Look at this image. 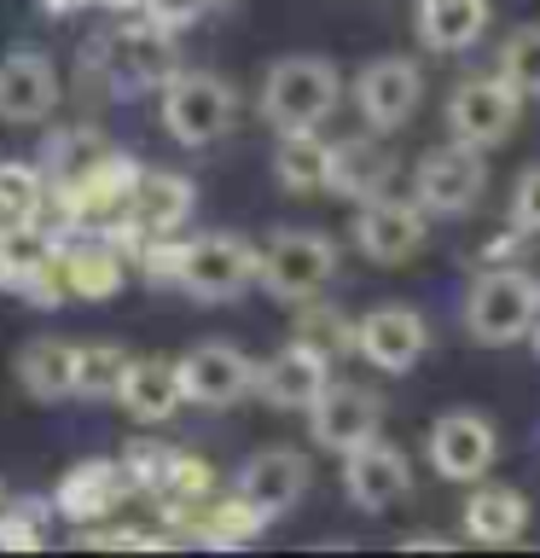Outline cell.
<instances>
[{
  "mask_svg": "<svg viewBox=\"0 0 540 558\" xmlns=\"http://www.w3.org/2000/svg\"><path fill=\"white\" fill-rule=\"evenodd\" d=\"M116 401L122 413L139 418V425H163L186 408V390H181V366L163 361V355H139L122 366V384H116Z\"/></svg>",
  "mask_w": 540,
  "mask_h": 558,
  "instance_id": "obj_22",
  "label": "cell"
},
{
  "mask_svg": "<svg viewBox=\"0 0 540 558\" xmlns=\"http://www.w3.org/2000/svg\"><path fill=\"white\" fill-rule=\"evenodd\" d=\"M407 488H413L407 453H401L395 442H383V436H372V442L343 453V495L355 500L360 512H390Z\"/></svg>",
  "mask_w": 540,
  "mask_h": 558,
  "instance_id": "obj_16",
  "label": "cell"
},
{
  "mask_svg": "<svg viewBox=\"0 0 540 558\" xmlns=\"http://www.w3.org/2000/svg\"><path fill=\"white\" fill-rule=\"evenodd\" d=\"M17 384L35 401H64L76 396V343L64 338H29L17 349Z\"/></svg>",
  "mask_w": 540,
  "mask_h": 558,
  "instance_id": "obj_27",
  "label": "cell"
},
{
  "mask_svg": "<svg viewBox=\"0 0 540 558\" xmlns=\"http://www.w3.org/2000/svg\"><path fill=\"white\" fill-rule=\"evenodd\" d=\"M343 99V76L331 59H314V52H291L279 59L268 76H261V117L285 129H320V122L338 111Z\"/></svg>",
  "mask_w": 540,
  "mask_h": 558,
  "instance_id": "obj_2",
  "label": "cell"
},
{
  "mask_svg": "<svg viewBox=\"0 0 540 558\" xmlns=\"http://www.w3.org/2000/svg\"><path fill=\"white\" fill-rule=\"evenodd\" d=\"M59 279H64V296H76V303H105V296L122 291L128 262H122L116 239L82 233V239L59 244Z\"/></svg>",
  "mask_w": 540,
  "mask_h": 558,
  "instance_id": "obj_21",
  "label": "cell"
},
{
  "mask_svg": "<svg viewBox=\"0 0 540 558\" xmlns=\"http://www.w3.org/2000/svg\"><path fill=\"white\" fill-rule=\"evenodd\" d=\"M338 274V244L326 233H273L256 251V286L279 303H314Z\"/></svg>",
  "mask_w": 540,
  "mask_h": 558,
  "instance_id": "obj_5",
  "label": "cell"
},
{
  "mask_svg": "<svg viewBox=\"0 0 540 558\" xmlns=\"http://www.w3.org/2000/svg\"><path fill=\"white\" fill-rule=\"evenodd\" d=\"M418 41L430 52H465L488 29V0H418Z\"/></svg>",
  "mask_w": 540,
  "mask_h": 558,
  "instance_id": "obj_26",
  "label": "cell"
},
{
  "mask_svg": "<svg viewBox=\"0 0 540 558\" xmlns=\"http://www.w3.org/2000/svg\"><path fill=\"white\" fill-rule=\"evenodd\" d=\"M0 547L7 553H35L41 547V506H7L0 512Z\"/></svg>",
  "mask_w": 540,
  "mask_h": 558,
  "instance_id": "obj_36",
  "label": "cell"
},
{
  "mask_svg": "<svg viewBox=\"0 0 540 558\" xmlns=\"http://www.w3.org/2000/svg\"><path fill=\"white\" fill-rule=\"evenodd\" d=\"M233 495L250 506V512L268 523V518H285L296 500L308 495V460L296 448H261L256 460H244Z\"/></svg>",
  "mask_w": 540,
  "mask_h": 558,
  "instance_id": "obj_17",
  "label": "cell"
},
{
  "mask_svg": "<svg viewBox=\"0 0 540 558\" xmlns=\"http://www.w3.org/2000/svg\"><path fill=\"white\" fill-rule=\"evenodd\" d=\"M59 105V70L41 52H7L0 59V122H41Z\"/></svg>",
  "mask_w": 540,
  "mask_h": 558,
  "instance_id": "obj_23",
  "label": "cell"
},
{
  "mask_svg": "<svg viewBox=\"0 0 540 558\" xmlns=\"http://www.w3.org/2000/svg\"><path fill=\"white\" fill-rule=\"evenodd\" d=\"M425 204H407V198H390V192H378V198L360 204L355 216V244L372 262H407L418 244H425Z\"/></svg>",
  "mask_w": 540,
  "mask_h": 558,
  "instance_id": "obj_18",
  "label": "cell"
},
{
  "mask_svg": "<svg viewBox=\"0 0 540 558\" xmlns=\"http://www.w3.org/2000/svg\"><path fill=\"white\" fill-rule=\"evenodd\" d=\"M134 355L122 343H76V396L87 401H116V384H122V366Z\"/></svg>",
  "mask_w": 540,
  "mask_h": 558,
  "instance_id": "obj_32",
  "label": "cell"
},
{
  "mask_svg": "<svg viewBox=\"0 0 540 558\" xmlns=\"http://www.w3.org/2000/svg\"><path fill=\"white\" fill-rule=\"evenodd\" d=\"M174 286L198 303H233L256 286V244L238 233H204L174 244Z\"/></svg>",
  "mask_w": 540,
  "mask_h": 558,
  "instance_id": "obj_4",
  "label": "cell"
},
{
  "mask_svg": "<svg viewBox=\"0 0 540 558\" xmlns=\"http://www.w3.org/2000/svg\"><path fill=\"white\" fill-rule=\"evenodd\" d=\"M0 512H7V488H0Z\"/></svg>",
  "mask_w": 540,
  "mask_h": 558,
  "instance_id": "obj_40",
  "label": "cell"
},
{
  "mask_svg": "<svg viewBox=\"0 0 540 558\" xmlns=\"http://www.w3.org/2000/svg\"><path fill=\"white\" fill-rule=\"evenodd\" d=\"M296 343H308L314 355H343V349H355V326L343 320V314H331V308H314L303 326H296Z\"/></svg>",
  "mask_w": 540,
  "mask_h": 558,
  "instance_id": "obj_35",
  "label": "cell"
},
{
  "mask_svg": "<svg viewBox=\"0 0 540 558\" xmlns=\"http://www.w3.org/2000/svg\"><path fill=\"white\" fill-rule=\"evenodd\" d=\"M482 186H488V163L465 140L430 146L413 169V198L425 204V216H465V209H477Z\"/></svg>",
  "mask_w": 540,
  "mask_h": 558,
  "instance_id": "obj_7",
  "label": "cell"
},
{
  "mask_svg": "<svg viewBox=\"0 0 540 558\" xmlns=\"http://www.w3.org/2000/svg\"><path fill=\"white\" fill-rule=\"evenodd\" d=\"M540 326V286L523 268H488L465 291V331L477 343H517Z\"/></svg>",
  "mask_w": 540,
  "mask_h": 558,
  "instance_id": "obj_3",
  "label": "cell"
},
{
  "mask_svg": "<svg viewBox=\"0 0 540 558\" xmlns=\"http://www.w3.org/2000/svg\"><path fill=\"white\" fill-rule=\"evenodd\" d=\"M326 384H331V361L314 355L308 343H285L279 355H268L256 366V390L250 396H261L268 408H285V413H308Z\"/></svg>",
  "mask_w": 540,
  "mask_h": 558,
  "instance_id": "obj_19",
  "label": "cell"
},
{
  "mask_svg": "<svg viewBox=\"0 0 540 558\" xmlns=\"http://www.w3.org/2000/svg\"><path fill=\"white\" fill-rule=\"evenodd\" d=\"M47 12H82V7H134V0H41Z\"/></svg>",
  "mask_w": 540,
  "mask_h": 558,
  "instance_id": "obj_39",
  "label": "cell"
},
{
  "mask_svg": "<svg viewBox=\"0 0 540 558\" xmlns=\"http://www.w3.org/2000/svg\"><path fill=\"white\" fill-rule=\"evenodd\" d=\"M198 209V192H192L186 174H174V169H139L134 174V186H128V198H122V239H169V233H181V221Z\"/></svg>",
  "mask_w": 540,
  "mask_h": 558,
  "instance_id": "obj_9",
  "label": "cell"
},
{
  "mask_svg": "<svg viewBox=\"0 0 540 558\" xmlns=\"http://www.w3.org/2000/svg\"><path fill=\"white\" fill-rule=\"evenodd\" d=\"M418 99H425V76H418L413 59H372L355 76V111L366 117L372 134L401 129L418 111Z\"/></svg>",
  "mask_w": 540,
  "mask_h": 558,
  "instance_id": "obj_15",
  "label": "cell"
},
{
  "mask_svg": "<svg viewBox=\"0 0 540 558\" xmlns=\"http://www.w3.org/2000/svg\"><path fill=\"white\" fill-rule=\"evenodd\" d=\"M0 291H17L29 303H64L59 239H47L35 221L0 227Z\"/></svg>",
  "mask_w": 540,
  "mask_h": 558,
  "instance_id": "obj_10",
  "label": "cell"
},
{
  "mask_svg": "<svg viewBox=\"0 0 540 558\" xmlns=\"http://www.w3.org/2000/svg\"><path fill=\"white\" fill-rule=\"evenodd\" d=\"M430 465H435V477H447V483H477L488 477V465H494V453H500V436L494 425H488L482 413H442L430 425Z\"/></svg>",
  "mask_w": 540,
  "mask_h": 558,
  "instance_id": "obj_13",
  "label": "cell"
},
{
  "mask_svg": "<svg viewBox=\"0 0 540 558\" xmlns=\"http://www.w3.org/2000/svg\"><path fill=\"white\" fill-rule=\"evenodd\" d=\"M181 70V52H174V29L151 24H122L111 29L105 41L94 47V76L111 87L116 99H134V94H163V82Z\"/></svg>",
  "mask_w": 540,
  "mask_h": 558,
  "instance_id": "obj_1",
  "label": "cell"
},
{
  "mask_svg": "<svg viewBox=\"0 0 540 558\" xmlns=\"http://www.w3.org/2000/svg\"><path fill=\"white\" fill-rule=\"evenodd\" d=\"M238 117V94L209 70H174L163 82V129L181 146H216Z\"/></svg>",
  "mask_w": 540,
  "mask_h": 558,
  "instance_id": "obj_6",
  "label": "cell"
},
{
  "mask_svg": "<svg viewBox=\"0 0 540 558\" xmlns=\"http://www.w3.org/2000/svg\"><path fill=\"white\" fill-rule=\"evenodd\" d=\"M326 169H331V146L314 129H285L273 146V174L285 192H314L326 186Z\"/></svg>",
  "mask_w": 540,
  "mask_h": 558,
  "instance_id": "obj_30",
  "label": "cell"
},
{
  "mask_svg": "<svg viewBox=\"0 0 540 558\" xmlns=\"http://www.w3.org/2000/svg\"><path fill=\"white\" fill-rule=\"evenodd\" d=\"M517 111H523V94L505 76H465L447 94L453 140H465V146H477V151H494L500 140L517 129Z\"/></svg>",
  "mask_w": 540,
  "mask_h": 558,
  "instance_id": "obj_8",
  "label": "cell"
},
{
  "mask_svg": "<svg viewBox=\"0 0 540 558\" xmlns=\"http://www.w3.org/2000/svg\"><path fill=\"white\" fill-rule=\"evenodd\" d=\"M383 425V401L366 390V384H326L308 408V430L314 442L331 448V453H348L360 442H372Z\"/></svg>",
  "mask_w": 540,
  "mask_h": 558,
  "instance_id": "obj_12",
  "label": "cell"
},
{
  "mask_svg": "<svg viewBox=\"0 0 540 558\" xmlns=\"http://www.w3.org/2000/svg\"><path fill=\"white\" fill-rule=\"evenodd\" d=\"M395 181V157L383 140L360 134V140H343V146H331V169H326V186L343 192V198H378V192H390Z\"/></svg>",
  "mask_w": 540,
  "mask_h": 558,
  "instance_id": "obj_25",
  "label": "cell"
},
{
  "mask_svg": "<svg viewBox=\"0 0 540 558\" xmlns=\"http://www.w3.org/2000/svg\"><path fill=\"white\" fill-rule=\"evenodd\" d=\"M256 530H261V518H256L238 495L226 500V506H216V512H209V518L198 523V535L209 541V547H238V541H250Z\"/></svg>",
  "mask_w": 540,
  "mask_h": 558,
  "instance_id": "obj_34",
  "label": "cell"
},
{
  "mask_svg": "<svg viewBox=\"0 0 540 558\" xmlns=\"http://www.w3.org/2000/svg\"><path fill=\"white\" fill-rule=\"evenodd\" d=\"M174 366H181L186 401H198V408H233V401L256 390V361L233 343H198Z\"/></svg>",
  "mask_w": 540,
  "mask_h": 558,
  "instance_id": "obj_14",
  "label": "cell"
},
{
  "mask_svg": "<svg viewBox=\"0 0 540 558\" xmlns=\"http://www.w3.org/2000/svg\"><path fill=\"white\" fill-rule=\"evenodd\" d=\"M105 157H111V146H105L94 129H64V134H52L41 146V163H35V169L47 174V192L59 198V192H70L82 174H94Z\"/></svg>",
  "mask_w": 540,
  "mask_h": 558,
  "instance_id": "obj_29",
  "label": "cell"
},
{
  "mask_svg": "<svg viewBox=\"0 0 540 558\" xmlns=\"http://www.w3.org/2000/svg\"><path fill=\"white\" fill-rule=\"evenodd\" d=\"M47 174L35 163H0V227H24V221H41L47 209Z\"/></svg>",
  "mask_w": 540,
  "mask_h": 558,
  "instance_id": "obj_31",
  "label": "cell"
},
{
  "mask_svg": "<svg viewBox=\"0 0 540 558\" xmlns=\"http://www.w3.org/2000/svg\"><path fill=\"white\" fill-rule=\"evenodd\" d=\"M128 465L122 460H82V465H70L59 488H52V512L70 518V523H99V518H111L122 495H128Z\"/></svg>",
  "mask_w": 540,
  "mask_h": 558,
  "instance_id": "obj_20",
  "label": "cell"
},
{
  "mask_svg": "<svg viewBox=\"0 0 540 558\" xmlns=\"http://www.w3.org/2000/svg\"><path fill=\"white\" fill-rule=\"evenodd\" d=\"M134 174H139L134 157L111 151L94 174H82V181L70 186V192H59L52 204H59L70 221H116L122 216V198H128V186H134Z\"/></svg>",
  "mask_w": 540,
  "mask_h": 558,
  "instance_id": "obj_24",
  "label": "cell"
},
{
  "mask_svg": "<svg viewBox=\"0 0 540 558\" xmlns=\"http://www.w3.org/2000/svg\"><path fill=\"white\" fill-rule=\"evenodd\" d=\"M523 530H529V500L517 488H477L465 500V535L482 547H512Z\"/></svg>",
  "mask_w": 540,
  "mask_h": 558,
  "instance_id": "obj_28",
  "label": "cell"
},
{
  "mask_svg": "<svg viewBox=\"0 0 540 558\" xmlns=\"http://www.w3.org/2000/svg\"><path fill=\"white\" fill-rule=\"evenodd\" d=\"M512 227L523 233H540V163H529L512 186Z\"/></svg>",
  "mask_w": 540,
  "mask_h": 558,
  "instance_id": "obj_37",
  "label": "cell"
},
{
  "mask_svg": "<svg viewBox=\"0 0 540 558\" xmlns=\"http://www.w3.org/2000/svg\"><path fill=\"white\" fill-rule=\"evenodd\" d=\"M134 7H139V17H151V24L181 29V24H198L209 12V0H134Z\"/></svg>",
  "mask_w": 540,
  "mask_h": 558,
  "instance_id": "obj_38",
  "label": "cell"
},
{
  "mask_svg": "<svg viewBox=\"0 0 540 558\" xmlns=\"http://www.w3.org/2000/svg\"><path fill=\"white\" fill-rule=\"evenodd\" d=\"M355 349H360L366 366H378V373H413L430 349V326H425V314L407 308V303H383V308L355 320Z\"/></svg>",
  "mask_w": 540,
  "mask_h": 558,
  "instance_id": "obj_11",
  "label": "cell"
},
{
  "mask_svg": "<svg viewBox=\"0 0 540 558\" xmlns=\"http://www.w3.org/2000/svg\"><path fill=\"white\" fill-rule=\"evenodd\" d=\"M500 76L512 82L523 99H540V24H517L500 41Z\"/></svg>",
  "mask_w": 540,
  "mask_h": 558,
  "instance_id": "obj_33",
  "label": "cell"
}]
</instances>
